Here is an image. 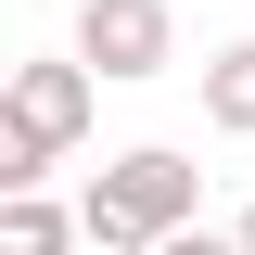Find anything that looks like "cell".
<instances>
[{
  "label": "cell",
  "mask_w": 255,
  "mask_h": 255,
  "mask_svg": "<svg viewBox=\"0 0 255 255\" xmlns=\"http://www.w3.org/2000/svg\"><path fill=\"white\" fill-rule=\"evenodd\" d=\"M191 204H204V166L166 153V140H140V153H115L90 179V204H77V230H90L102 255H166L191 230Z\"/></svg>",
  "instance_id": "obj_1"
},
{
  "label": "cell",
  "mask_w": 255,
  "mask_h": 255,
  "mask_svg": "<svg viewBox=\"0 0 255 255\" xmlns=\"http://www.w3.org/2000/svg\"><path fill=\"white\" fill-rule=\"evenodd\" d=\"M90 128V64H13V102H0V191H38Z\"/></svg>",
  "instance_id": "obj_2"
},
{
  "label": "cell",
  "mask_w": 255,
  "mask_h": 255,
  "mask_svg": "<svg viewBox=\"0 0 255 255\" xmlns=\"http://www.w3.org/2000/svg\"><path fill=\"white\" fill-rule=\"evenodd\" d=\"M179 26H166V0H77V64L90 77H166Z\"/></svg>",
  "instance_id": "obj_3"
},
{
  "label": "cell",
  "mask_w": 255,
  "mask_h": 255,
  "mask_svg": "<svg viewBox=\"0 0 255 255\" xmlns=\"http://www.w3.org/2000/svg\"><path fill=\"white\" fill-rule=\"evenodd\" d=\"M204 128H230V140H255V38H230V51L204 64Z\"/></svg>",
  "instance_id": "obj_4"
},
{
  "label": "cell",
  "mask_w": 255,
  "mask_h": 255,
  "mask_svg": "<svg viewBox=\"0 0 255 255\" xmlns=\"http://www.w3.org/2000/svg\"><path fill=\"white\" fill-rule=\"evenodd\" d=\"M64 243H77V217L51 191H0V255H64Z\"/></svg>",
  "instance_id": "obj_5"
},
{
  "label": "cell",
  "mask_w": 255,
  "mask_h": 255,
  "mask_svg": "<svg viewBox=\"0 0 255 255\" xmlns=\"http://www.w3.org/2000/svg\"><path fill=\"white\" fill-rule=\"evenodd\" d=\"M166 255H243V230H179Z\"/></svg>",
  "instance_id": "obj_6"
},
{
  "label": "cell",
  "mask_w": 255,
  "mask_h": 255,
  "mask_svg": "<svg viewBox=\"0 0 255 255\" xmlns=\"http://www.w3.org/2000/svg\"><path fill=\"white\" fill-rule=\"evenodd\" d=\"M243 255H255V204H243Z\"/></svg>",
  "instance_id": "obj_7"
}]
</instances>
